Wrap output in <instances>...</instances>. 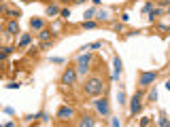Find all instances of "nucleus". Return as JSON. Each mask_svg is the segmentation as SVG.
<instances>
[{
	"label": "nucleus",
	"instance_id": "1",
	"mask_svg": "<svg viewBox=\"0 0 170 127\" xmlns=\"http://www.w3.org/2000/svg\"><path fill=\"white\" fill-rule=\"evenodd\" d=\"M102 87H104L102 81L94 76V79H89V81L85 83V93H87V95H100V93H102Z\"/></svg>",
	"mask_w": 170,
	"mask_h": 127
},
{
	"label": "nucleus",
	"instance_id": "2",
	"mask_svg": "<svg viewBox=\"0 0 170 127\" xmlns=\"http://www.w3.org/2000/svg\"><path fill=\"white\" fill-rule=\"evenodd\" d=\"M74 81H77V72H74L73 68H68L64 74H62V85L70 87V85H74Z\"/></svg>",
	"mask_w": 170,
	"mask_h": 127
},
{
	"label": "nucleus",
	"instance_id": "3",
	"mask_svg": "<svg viewBox=\"0 0 170 127\" xmlns=\"http://www.w3.org/2000/svg\"><path fill=\"white\" fill-rule=\"evenodd\" d=\"M96 108L100 115H109V104H106V100L102 98V100H96Z\"/></svg>",
	"mask_w": 170,
	"mask_h": 127
},
{
	"label": "nucleus",
	"instance_id": "4",
	"mask_svg": "<svg viewBox=\"0 0 170 127\" xmlns=\"http://www.w3.org/2000/svg\"><path fill=\"white\" fill-rule=\"evenodd\" d=\"M153 81H155V72H145L140 76V85H151Z\"/></svg>",
	"mask_w": 170,
	"mask_h": 127
},
{
	"label": "nucleus",
	"instance_id": "5",
	"mask_svg": "<svg viewBox=\"0 0 170 127\" xmlns=\"http://www.w3.org/2000/svg\"><path fill=\"white\" fill-rule=\"evenodd\" d=\"M7 32H9V34H17V32H19V23H17V19H11V21H9Z\"/></svg>",
	"mask_w": 170,
	"mask_h": 127
},
{
	"label": "nucleus",
	"instance_id": "6",
	"mask_svg": "<svg viewBox=\"0 0 170 127\" xmlns=\"http://www.w3.org/2000/svg\"><path fill=\"white\" fill-rule=\"evenodd\" d=\"M58 116H60V119H70V116H73V108H68V106L60 108V110H58Z\"/></svg>",
	"mask_w": 170,
	"mask_h": 127
},
{
	"label": "nucleus",
	"instance_id": "7",
	"mask_svg": "<svg viewBox=\"0 0 170 127\" xmlns=\"http://www.w3.org/2000/svg\"><path fill=\"white\" fill-rule=\"evenodd\" d=\"M89 61H92V55H89V53H83V55H79V64H85V66H89Z\"/></svg>",
	"mask_w": 170,
	"mask_h": 127
},
{
	"label": "nucleus",
	"instance_id": "8",
	"mask_svg": "<svg viewBox=\"0 0 170 127\" xmlns=\"http://www.w3.org/2000/svg\"><path fill=\"white\" fill-rule=\"evenodd\" d=\"M38 38H40V40H49V38H51V32H49V30H40V32H38Z\"/></svg>",
	"mask_w": 170,
	"mask_h": 127
},
{
	"label": "nucleus",
	"instance_id": "9",
	"mask_svg": "<svg viewBox=\"0 0 170 127\" xmlns=\"http://www.w3.org/2000/svg\"><path fill=\"white\" fill-rule=\"evenodd\" d=\"M13 49L11 47H4V49H0V59H4V57H9V53H11Z\"/></svg>",
	"mask_w": 170,
	"mask_h": 127
},
{
	"label": "nucleus",
	"instance_id": "10",
	"mask_svg": "<svg viewBox=\"0 0 170 127\" xmlns=\"http://www.w3.org/2000/svg\"><path fill=\"white\" fill-rule=\"evenodd\" d=\"M30 25H32L34 30H40V28H43V21H40V19H32V21H30Z\"/></svg>",
	"mask_w": 170,
	"mask_h": 127
},
{
	"label": "nucleus",
	"instance_id": "11",
	"mask_svg": "<svg viewBox=\"0 0 170 127\" xmlns=\"http://www.w3.org/2000/svg\"><path fill=\"white\" fill-rule=\"evenodd\" d=\"M26 45H30V34H24L21 40H19V47H26Z\"/></svg>",
	"mask_w": 170,
	"mask_h": 127
},
{
	"label": "nucleus",
	"instance_id": "12",
	"mask_svg": "<svg viewBox=\"0 0 170 127\" xmlns=\"http://www.w3.org/2000/svg\"><path fill=\"white\" fill-rule=\"evenodd\" d=\"M58 13H60L58 7H47V15H58Z\"/></svg>",
	"mask_w": 170,
	"mask_h": 127
},
{
	"label": "nucleus",
	"instance_id": "13",
	"mask_svg": "<svg viewBox=\"0 0 170 127\" xmlns=\"http://www.w3.org/2000/svg\"><path fill=\"white\" fill-rule=\"evenodd\" d=\"M81 125H87V127H89V125H94V121H92V119H89V116H85V119H81Z\"/></svg>",
	"mask_w": 170,
	"mask_h": 127
},
{
	"label": "nucleus",
	"instance_id": "14",
	"mask_svg": "<svg viewBox=\"0 0 170 127\" xmlns=\"http://www.w3.org/2000/svg\"><path fill=\"white\" fill-rule=\"evenodd\" d=\"M7 15H9V17H13V19H17L21 13H19V11H11V9H9V13H7Z\"/></svg>",
	"mask_w": 170,
	"mask_h": 127
},
{
	"label": "nucleus",
	"instance_id": "15",
	"mask_svg": "<svg viewBox=\"0 0 170 127\" xmlns=\"http://www.w3.org/2000/svg\"><path fill=\"white\" fill-rule=\"evenodd\" d=\"M89 70V66H85V64H79V74H85Z\"/></svg>",
	"mask_w": 170,
	"mask_h": 127
},
{
	"label": "nucleus",
	"instance_id": "16",
	"mask_svg": "<svg viewBox=\"0 0 170 127\" xmlns=\"http://www.w3.org/2000/svg\"><path fill=\"white\" fill-rule=\"evenodd\" d=\"M102 47V43H92V45H87L85 49H100Z\"/></svg>",
	"mask_w": 170,
	"mask_h": 127
},
{
	"label": "nucleus",
	"instance_id": "17",
	"mask_svg": "<svg viewBox=\"0 0 170 127\" xmlns=\"http://www.w3.org/2000/svg\"><path fill=\"white\" fill-rule=\"evenodd\" d=\"M149 100H151V102H155V100H158V91H155V89L149 93Z\"/></svg>",
	"mask_w": 170,
	"mask_h": 127
},
{
	"label": "nucleus",
	"instance_id": "18",
	"mask_svg": "<svg viewBox=\"0 0 170 127\" xmlns=\"http://www.w3.org/2000/svg\"><path fill=\"white\" fill-rule=\"evenodd\" d=\"M83 25L87 28V30H92V28H96V23H94V21H83Z\"/></svg>",
	"mask_w": 170,
	"mask_h": 127
},
{
	"label": "nucleus",
	"instance_id": "19",
	"mask_svg": "<svg viewBox=\"0 0 170 127\" xmlns=\"http://www.w3.org/2000/svg\"><path fill=\"white\" fill-rule=\"evenodd\" d=\"M0 13L7 15V13H9V7H7V4H0Z\"/></svg>",
	"mask_w": 170,
	"mask_h": 127
},
{
	"label": "nucleus",
	"instance_id": "20",
	"mask_svg": "<svg viewBox=\"0 0 170 127\" xmlns=\"http://www.w3.org/2000/svg\"><path fill=\"white\" fill-rule=\"evenodd\" d=\"M49 47H51L49 40H43V43H40V49H49Z\"/></svg>",
	"mask_w": 170,
	"mask_h": 127
},
{
	"label": "nucleus",
	"instance_id": "21",
	"mask_svg": "<svg viewBox=\"0 0 170 127\" xmlns=\"http://www.w3.org/2000/svg\"><path fill=\"white\" fill-rule=\"evenodd\" d=\"M60 15H62V17H66V19H68V17H70V11H68V9H64V11H62Z\"/></svg>",
	"mask_w": 170,
	"mask_h": 127
},
{
	"label": "nucleus",
	"instance_id": "22",
	"mask_svg": "<svg viewBox=\"0 0 170 127\" xmlns=\"http://www.w3.org/2000/svg\"><path fill=\"white\" fill-rule=\"evenodd\" d=\"M158 15H162V11H159V9H155V11H151V19H153V17H158Z\"/></svg>",
	"mask_w": 170,
	"mask_h": 127
},
{
	"label": "nucleus",
	"instance_id": "23",
	"mask_svg": "<svg viewBox=\"0 0 170 127\" xmlns=\"http://www.w3.org/2000/svg\"><path fill=\"white\" fill-rule=\"evenodd\" d=\"M117 98H119V104H123V100H125V95H123V91H119V95H117Z\"/></svg>",
	"mask_w": 170,
	"mask_h": 127
},
{
	"label": "nucleus",
	"instance_id": "24",
	"mask_svg": "<svg viewBox=\"0 0 170 127\" xmlns=\"http://www.w3.org/2000/svg\"><path fill=\"white\" fill-rule=\"evenodd\" d=\"M74 4H81V2H85V0H73Z\"/></svg>",
	"mask_w": 170,
	"mask_h": 127
},
{
	"label": "nucleus",
	"instance_id": "25",
	"mask_svg": "<svg viewBox=\"0 0 170 127\" xmlns=\"http://www.w3.org/2000/svg\"><path fill=\"white\" fill-rule=\"evenodd\" d=\"M21 2H30V0H21Z\"/></svg>",
	"mask_w": 170,
	"mask_h": 127
},
{
	"label": "nucleus",
	"instance_id": "26",
	"mask_svg": "<svg viewBox=\"0 0 170 127\" xmlns=\"http://www.w3.org/2000/svg\"><path fill=\"white\" fill-rule=\"evenodd\" d=\"M62 2H68V0H62Z\"/></svg>",
	"mask_w": 170,
	"mask_h": 127
}]
</instances>
